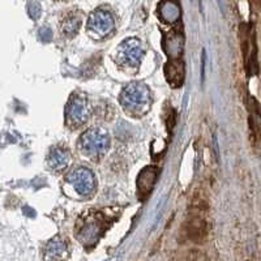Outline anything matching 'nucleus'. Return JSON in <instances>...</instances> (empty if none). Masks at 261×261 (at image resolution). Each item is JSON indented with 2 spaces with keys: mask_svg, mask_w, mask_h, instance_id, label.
<instances>
[{
  "mask_svg": "<svg viewBox=\"0 0 261 261\" xmlns=\"http://www.w3.org/2000/svg\"><path fill=\"white\" fill-rule=\"evenodd\" d=\"M48 166L53 170H64L65 167L68 166L69 162V153L68 150H65L64 148H60L57 146L51 150V153L48 154Z\"/></svg>",
  "mask_w": 261,
  "mask_h": 261,
  "instance_id": "obj_8",
  "label": "nucleus"
},
{
  "mask_svg": "<svg viewBox=\"0 0 261 261\" xmlns=\"http://www.w3.org/2000/svg\"><path fill=\"white\" fill-rule=\"evenodd\" d=\"M81 25V18L80 16L76 15H69L68 17H65L64 21L62 22V32L64 33L65 36H73L76 34Z\"/></svg>",
  "mask_w": 261,
  "mask_h": 261,
  "instance_id": "obj_9",
  "label": "nucleus"
},
{
  "mask_svg": "<svg viewBox=\"0 0 261 261\" xmlns=\"http://www.w3.org/2000/svg\"><path fill=\"white\" fill-rule=\"evenodd\" d=\"M39 37H41V39H43V41H50L51 37H53V33H51V30L48 29V28H42L41 30H39Z\"/></svg>",
  "mask_w": 261,
  "mask_h": 261,
  "instance_id": "obj_14",
  "label": "nucleus"
},
{
  "mask_svg": "<svg viewBox=\"0 0 261 261\" xmlns=\"http://www.w3.org/2000/svg\"><path fill=\"white\" fill-rule=\"evenodd\" d=\"M175 68H176V63H170L169 65H166V74L169 76L171 83L174 80H176L179 85V84L181 83V80H183V65L179 67L178 71H175Z\"/></svg>",
  "mask_w": 261,
  "mask_h": 261,
  "instance_id": "obj_12",
  "label": "nucleus"
},
{
  "mask_svg": "<svg viewBox=\"0 0 261 261\" xmlns=\"http://www.w3.org/2000/svg\"><path fill=\"white\" fill-rule=\"evenodd\" d=\"M143 48L139 39L129 38L124 41L122 45L119 46L118 50V59L125 65H135L139 64L140 59L143 57Z\"/></svg>",
  "mask_w": 261,
  "mask_h": 261,
  "instance_id": "obj_6",
  "label": "nucleus"
},
{
  "mask_svg": "<svg viewBox=\"0 0 261 261\" xmlns=\"http://www.w3.org/2000/svg\"><path fill=\"white\" fill-rule=\"evenodd\" d=\"M109 143H110V139L106 130L93 128L81 136L80 149L85 155L98 157L106 151V149L109 148Z\"/></svg>",
  "mask_w": 261,
  "mask_h": 261,
  "instance_id": "obj_2",
  "label": "nucleus"
},
{
  "mask_svg": "<svg viewBox=\"0 0 261 261\" xmlns=\"http://www.w3.org/2000/svg\"><path fill=\"white\" fill-rule=\"evenodd\" d=\"M149 102V89L144 84H130L123 90L122 105L125 110L129 113L136 114L139 111L144 113L148 107Z\"/></svg>",
  "mask_w": 261,
  "mask_h": 261,
  "instance_id": "obj_1",
  "label": "nucleus"
},
{
  "mask_svg": "<svg viewBox=\"0 0 261 261\" xmlns=\"http://www.w3.org/2000/svg\"><path fill=\"white\" fill-rule=\"evenodd\" d=\"M154 180H155V171H153L151 169H148L145 170V171H143V174H141V176H140L139 179V188L140 191L143 190V187L145 186V187H148L146 190H150L151 187H153V184H154Z\"/></svg>",
  "mask_w": 261,
  "mask_h": 261,
  "instance_id": "obj_11",
  "label": "nucleus"
},
{
  "mask_svg": "<svg viewBox=\"0 0 261 261\" xmlns=\"http://www.w3.org/2000/svg\"><path fill=\"white\" fill-rule=\"evenodd\" d=\"M68 256L67 244L60 238H54L46 244L45 258L46 261H63Z\"/></svg>",
  "mask_w": 261,
  "mask_h": 261,
  "instance_id": "obj_7",
  "label": "nucleus"
},
{
  "mask_svg": "<svg viewBox=\"0 0 261 261\" xmlns=\"http://www.w3.org/2000/svg\"><path fill=\"white\" fill-rule=\"evenodd\" d=\"M28 12H29V16L32 18H34V20H37V18L41 16V6H39L38 3H36V2H30L29 4H28Z\"/></svg>",
  "mask_w": 261,
  "mask_h": 261,
  "instance_id": "obj_13",
  "label": "nucleus"
},
{
  "mask_svg": "<svg viewBox=\"0 0 261 261\" xmlns=\"http://www.w3.org/2000/svg\"><path fill=\"white\" fill-rule=\"evenodd\" d=\"M115 22L113 16L103 9H97L90 15L88 21V30L95 38H103L114 30Z\"/></svg>",
  "mask_w": 261,
  "mask_h": 261,
  "instance_id": "obj_3",
  "label": "nucleus"
},
{
  "mask_svg": "<svg viewBox=\"0 0 261 261\" xmlns=\"http://www.w3.org/2000/svg\"><path fill=\"white\" fill-rule=\"evenodd\" d=\"M161 15L169 22H174L179 17V8L172 3H165L161 8Z\"/></svg>",
  "mask_w": 261,
  "mask_h": 261,
  "instance_id": "obj_10",
  "label": "nucleus"
},
{
  "mask_svg": "<svg viewBox=\"0 0 261 261\" xmlns=\"http://www.w3.org/2000/svg\"><path fill=\"white\" fill-rule=\"evenodd\" d=\"M67 181L83 196L90 195L95 187V179L93 176V172L88 169L74 170L73 172L69 174Z\"/></svg>",
  "mask_w": 261,
  "mask_h": 261,
  "instance_id": "obj_5",
  "label": "nucleus"
},
{
  "mask_svg": "<svg viewBox=\"0 0 261 261\" xmlns=\"http://www.w3.org/2000/svg\"><path fill=\"white\" fill-rule=\"evenodd\" d=\"M89 115L90 109L88 101L83 95H73L71 101H69L68 106H67V113H65L67 123L69 125L77 127V125L85 123Z\"/></svg>",
  "mask_w": 261,
  "mask_h": 261,
  "instance_id": "obj_4",
  "label": "nucleus"
}]
</instances>
